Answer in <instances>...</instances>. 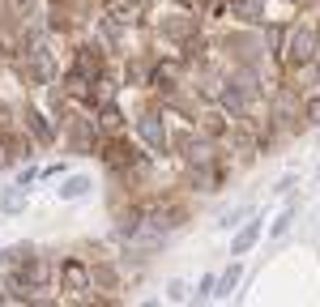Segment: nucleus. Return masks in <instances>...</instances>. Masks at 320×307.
I'll return each instance as SVG.
<instances>
[{"mask_svg": "<svg viewBox=\"0 0 320 307\" xmlns=\"http://www.w3.org/2000/svg\"><path fill=\"white\" fill-rule=\"evenodd\" d=\"M256 235H260V226H248V231L239 235V239H235V256H239V252H248V247L256 244Z\"/></svg>", "mask_w": 320, "mask_h": 307, "instance_id": "obj_1", "label": "nucleus"}, {"mask_svg": "<svg viewBox=\"0 0 320 307\" xmlns=\"http://www.w3.org/2000/svg\"><path fill=\"white\" fill-rule=\"evenodd\" d=\"M290 218H295V209H286V213H282V218L273 222V235H282V231H286V226H290Z\"/></svg>", "mask_w": 320, "mask_h": 307, "instance_id": "obj_2", "label": "nucleus"}, {"mask_svg": "<svg viewBox=\"0 0 320 307\" xmlns=\"http://www.w3.org/2000/svg\"><path fill=\"white\" fill-rule=\"evenodd\" d=\"M235 277H239V269H231V273L222 277V290H218V295H231V286H235Z\"/></svg>", "mask_w": 320, "mask_h": 307, "instance_id": "obj_3", "label": "nucleus"}, {"mask_svg": "<svg viewBox=\"0 0 320 307\" xmlns=\"http://www.w3.org/2000/svg\"><path fill=\"white\" fill-rule=\"evenodd\" d=\"M81 192H85V180H73L68 188H64V196H81Z\"/></svg>", "mask_w": 320, "mask_h": 307, "instance_id": "obj_4", "label": "nucleus"}]
</instances>
